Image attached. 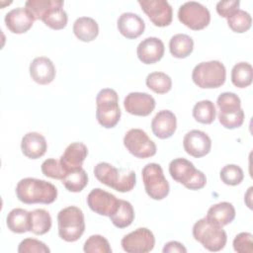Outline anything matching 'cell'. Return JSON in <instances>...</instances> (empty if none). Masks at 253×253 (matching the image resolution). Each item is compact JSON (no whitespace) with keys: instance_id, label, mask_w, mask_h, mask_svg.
I'll list each match as a JSON object with an SVG mask.
<instances>
[{"instance_id":"cell-12","label":"cell","mask_w":253,"mask_h":253,"mask_svg":"<svg viewBox=\"0 0 253 253\" xmlns=\"http://www.w3.org/2000/svg\"><path fill=\"white\" fill-rule=\"evenodd\" d=\"M142 11L156 27L169 26L173 19L171 5L165 0H138Z\"/></svg>"},{"instance_id":"cell-20","label":"cell","mask_w":253,"mask_h":253,"mask_svg":"<svg viewBox=\"0 0 253 253\" xmlns=\"http://www.w3.org/2000/svg\"><path fill=\"white\" fill-rule=\"evenodd\" d=\"M30 75L38 84L46 85L53 81L55 77V67L49 58L39 56L30 64Z\"/></svg>"},{"instance_id":"cell-5","label":"cell","mask_w":253,"mask_h":253,"mask_svg":"<svg viewBox=\"0 0 253 253\" xmlns=\"http://www.w3.org/2000/svg\"><path fill=\"white\" fill-rule=\"evenodd\" d=\"M172 179L189 190H200L207 184L206 175L195 168L194 164L185 158H175L169 164Z\"/></svg>"},{"instance_id":"cell-11","label":"cell","mask_w":253,"mask_h":253,"mask_svg":"<svg viewBox=\"0 0 253 253\" xmlns=\"http://www.w3.org/2000/svg\"><path fill=\"white\" fill-rule=\"evenodd\" d=\"M121 244L127 253H147L154 248L155 237L150 229L139 227L125 235Z\"/></svg>"},{"instance_id":"cell-13","label":"cell","mask_w":253,"mask_h":253,"mask_svg":"<svg viewBox=\"0 0 253 253\" xmlns=\"http://www.w3.org/2000/svg\"><path fill=\"white\" fill-rule=\"evenodd\" d=\"M120 200L113 194L96 188L87 196V205L96 213L104 216H111L117 210Z\"/></svg>"},{"instance_id":"cell-28","label":"cell","mask_w":253,"mask_h":253,"mask_svg":"<svg viewBox=\"0 0 253 253\" xmlns=\"http://www.w3.org/2000/svg\"><path fill=\"white\" fill-rule=\"evenodd\" d=\"M112 223L118 228L129 226L134 219V211L131 204L125 200H120L116 211L110 216Z\"/></svg>"},{"instance_id":"cell-23","label":"cell","mask_w":253,"mask_h":253,"mask_svg":"<svg viewBox=\"0 0 253 253\" xmlns=\"http://www.w3.org/2000/svg\"><path fill=\"white\" fill-rule=\"evenodd\" d=\"M211 222L223 227L235 218V209L228 202H221L211 206L206 216Z\"/></svg>"},{"instance_id":"cell-26","label":"cell","mask_w":253,"mask_h":253,"mask_svg":"<svg viewBox=\"0 0 253 253\" xmlns=\"http://www.w3.org/2000/svg\"><path fill=\"white\" fill-rule=\"evenodd\" d=\"M6 223L8 228L14 233H25L30 231V211L20 208L13 209L7 215Z\"/></svg>"},{"instance_id":"cell-14","label":"cell","mask_w":253,"mask_h":253,"mask_svg":"<svg viewBox=\"0 0 253 253\" xmlns=\"http://www.w3.org/2000/svg\"><path fill=\"white\" fill-rule=\"evenodd\" d=\"M183 146L189 155L195 158H200L211 151V139L205 131L192 129L185 134L183 138Z\"/></svg>"},{"instance_id":"cell-6","label":"cell","mask_w":253,"mask_h":253,"mask_svg":"<svg viewBox=\"0 0 253 253\" xmlns=\"http://www.w3.org/2000/svg\"><path fill=\"white\" fill-rule=\"evenodd\" d=\"M193 236L209 251L216 252L224 248L227 236L222 227L211 222L207 217L201 218L193 226Z\"/></svg>"},{"instance_id":"cell-42","label":"cell","mask_w":253,"mask_h":253,"mask_svg":"<svg viewBox=\"0 0 253 253\" xmlns=\"http://www.w3.org/2000/svg\"><path fill=\"white\" fill-rule=\"evenodd\" d=\"M233 249L238 253L253 252V235L249 232H240L233 239Z\"/></svg>"},{"instance_id":"cell-38","label":"cell","mask_w":253,"mask_h":253,"mask_svg":"<svg viewBox=\"0 0 253 253\" xmlns=\"http://www.w3.org/2000/svg\"><path fill=\"white\" fill-rule=\"evenodd\" d=\"M217 118L220 125L223 127L228 129H234L242 126L245 115H244V111L240 109L237 112H233V113H227V114L218 113Z\"/></svg>"},{"instance_id":"cell-27","label":"cell","mask_w":253,"mask_h":253,"mask_svg":"<svg viewBox=\"0 0 253 253\" xmlns=\"http://www.w3.org/2000/svg\"><path fill=\"white\" fill-rule=\"evenodd\" d=\"M194 49L193 39L185 34L173 36L169 42V50L176 58H186Z\"/></svg>"},{"instance_id":"cell-10","label":"cell","mask_w":253,"mask_h":253,"mask_svg":"<svg viewBox=\"0 0 253 253\" xmlns=\"http://www.w3.org/2000/svg\"><path fill=\"white\" fill-rule=\"evenodd\" d=\"M124 145L126 150L137 158H148L156 154V144L147 133L140 128H130L124 137Z\"/></svg>"},{"instance_id":"cell-43","label":"cell","mask_w":253,"mask_h":253,"mask_svg":"<svg viewBox=\"0 0 253 253\" xmlns=\"http://www.w3.org/2000/svg\"><path fill=\"white\" fill-rule=\"evenodd\" d=\"M240 2L238 0H228V1H219L216 4V12L222 18H228L236 10L239 9Z\"/></svg>"},{"instance_id":"cell-7","label":"cell","mask_w":253,"mask_h":253,"mask_svg":"<svg viewBox=\"0 0 253 253\" xmlns=\"http://www.w3.org/2000/svg\"><path fill=\"white\" fill-rule=\"evenodd\" d=\"M226 78V69L218 60L204 61L195 66L192 79L200 88L212 89L222 86Z\"/></svg>"},{"instance_id":"cell-15","label":"cell","mask_w":253,"mask_h":253,"mask_svg":"<svg viewBox=\"0 0 253 253\" xmlns=\"http://www.w3.org/2000/svg\"><path fill=\"white\" fill-rule=\"evenodd\" d=\"M154 98L142 92H131L124 100V107L126 111L133 116L147 117L155 108Z\"/></svg>"},{"instance_id":"cell-18","label":"cell","mask_w":253,"mask_h":253,"mask_svg":"<svg viewBox=\"0 0 253 253\" xmlns=\"http://www.w3.org/2000/svg\"><path fill=\"white\" fill-rule=\"evenodd\" d=\"M35 22L34 16L28 9L18 7L12 9L5 15L7 29L13 34H24L28 32Z\"/></svg>"},{"instance_id":"cell-16","label":"cell","mask_w":253,"mask_h":253,"mask_svg":"<svg viewBox=\"0 0 253 253\" xmlns=\"http://www.w3.org/2000/svg\"><path fill=\"white\" fill-rule=\"evenodd\" d=\"M165 51L163 42L155 37L146 38L139 42L136 48L138 59L144 64H153L159 61Z\"/></svg>"},{"instance_id":"cell-24","label":"cell","mask_w":253,"mask_h":253,"mask_svg":"<svg viewBox=\"0 0 253 253\" xmlns=\"http://www.w3.org/2000/svg\"><path fill=\"white\" fill-rule=\"evenodd\" d=\"M63 1L54 0L53 5L43 15L42 21L52 30H61L66 27L68 17L63 9Z\"/></svg>"},{"instance_id":"cell-30","label":"cell","mask_w":253,"mask_h":253,"mask_svg":"<svg viewBox=\"0 0 253 253\" xmlns=\"http://www.w3.org/2000/svg\"><path fill=\"white\" fill-rule=\"evenodd\" d=\"M253 80V69L248 62H238L231 70V82L237 88H246Z\"/></svg>"},{"instance_id":"cell-40","label":"cell","mask_w":253,"mask_h":253,"mask_svg":"<svg viewBox=\"0 0 253 253\" xmlns=\"http://www.w3.org/2000/svg\"><path fill=\"white\" fill-rule=\"evenodd\" d=\"M53 3L54 0H29L25 3V8L34 16L35 20H42Z\"/></svg>"},{"instance_id":"cell-37","label":"cell","mask_w":253,"mask_h":253,"mask_svg":"<svg viewBox=\"0 0 253 253\" xmlns=\"http://www.w3.org/2000/svg\"><path fill=\"white\" fill-rule=\"evenodd\" d=\"M83 250L86 253H112L109 241L102 235H91L84 243Z\"/></svg>"},{"instance_id":"cell-35","label":"cell","mask_w":253,"mask_h":253,"mask_svg":"<svg viewBox=\"0 0 253 253\" xmlns=\"http://www.w3.org/2000/svg\"><path fill=\"white\" fill-rule=\"evenodd\" d=\"M216 105L219 110L218 113L227 114L237 112L241 109L240 98L232 92H223L221 93L216 100Z\"/></svg>"},{"instance_id":"cell-19","label":"cell","mask_w":253,"mask_h":253,"mask_svg":"<svg viewBox=\"0 0 253 253\" xmlns=\"http://www.w3.org/2000/svg\"><path fill=\"white\" fill-rule=\"evenodd\" d=\"M177 128V119L174 113L169 110L159 111L151 122L153 134L160 138L166 139L171 137Z\"/></svg>"},{"instance_id":"cell-29","label":"cell","mask_w":253,"mask_h":253,"mask_svg":"<svg viewBox=\"0 0 253 253\" xmlns=\"http://www.w3.org/2000/svg\"><path fill=\"white\" fill-rule=\"evenodd\" d=\"M31 230L37 235H42L51 228V216L49 212L43 209H36L30 211Z\"/></svg>"},{"instance_id":"cell-34","label":"cell","mask_w":253,"mask_h":253,"mask_svg":"<svg viewBox=\"0 0 253 253\" xmlns=\"http://www.w3.org/2000/svg\"><path fill=\"white\" fill-rule=\"evenodd\" d=\"M251 24L252 19L250 14L241 9L236 10L227 18V25L234 33L242 34L247 32L251 28Z\"/></svg>"},{"instance_id":"cell-32","label":"cell","mask_w":253,"mask_h":253,"mask_svg":"<svg viewBox=\"0 0 253 253\" xmlns=\"http://www.w3.org/2000/svg\"><path fill=\"white\" fill-rule=\"evenodd\" d=\"M215 107L210 100H203L195 104L193 108L194 119L201 124L210 125L215 120Z\"/></svg>"},{"instance_id":"cell-17","label":"cell","mask_w":253,"mask_h":253,"mask_svg":"<svg viewBox=\"0 0 253 253\" xmlns=\"http://www.w3.org/2000/svg\"><path fill=\"white\" fill-rule=\"evenodd\" d=\"M88 155V148L82 142H72L60 156L59 162L63 170L68 172L82 168V164Z\"/></svg>"},{"instance_id":"cell-1","label":"cell","mask_w":253,"mask_h":253,"mask_svg":"<svg viewBox=\"0 0 253 253\" xmlns=\"http://www.w3.org/2000/svg\"><path fill=\"white\" fill-rule=\"evenodd\" d=\"M16 195L18 200L24 204L48 205L56 200L57 189L49 182L28 177L18 182Z\"/></svg>"},{"instance_id":"cell-22","label":"cell","mask_w":253,"mask_h":253,"mask_svg":"<svg viewBox=\"0 0 253 253\" xmlns=\"http://www.w3.org/2000/svg\"><path fill=\"white\" fill-rule=\"evenodd\" d=\"M21 149L25 156L31 159H38L44 155L47 143L44 136L39 132L26 133L21 141Z\"/></svg>"},{"instance_id":"cell-21","label":"cell","mask_w":253,"mask_h":253,"mask_svg":"<svg viewBox=\"0 0 253 253\" xmlns=\"http://www.w3.org/2000/svg\"><path fill=\"white\" fill-rule=\"evenodd\" d=\"M119 32L126 39L132 40L141 36L145 30L144 21L134 13H123L117 22Z\"/></svg>"},{"instance_id":"cell-31","label":"cell","mask_w":253,"mask_h":253,"mask_svg":"<svg viewBox=\"0 0 253 253\" xmlns=\"http://www.w3.org/2000/svg\"><path fill=\"white\" fill-rule=\"evenodd\" d=\"M63 186L72 193L81 192L88 184V175L83 168L68 172L61 180Z\"/></svg>"},{"instance_id":"cell-3","label":"cell","mask_w":253,"mask_h":253,"mask_svg":"<svg viewBox=\"0 0 253 253\" xmlns=\"http://www.w3.org/2000/svg\"><path fill=\"white\" fill-rule=\"evenodd\" d=\"M96 106V118L98 123L106 128L115 127L122 116L118 93L111 88L102 89L97 94Z\"/></svg>"},{"instance_id":"cell-9","label":"cell","mask_w":253,"mask_h":253,"mask_svg":"<svg viewBox=\"0 0 253 253\" xmlns=\"http://www.w3.org/2000/svg\"><path fill=\"white\" fill-rule=\"evenodd\" d=\"M179 21L194 31H200L209 26L211 14L208 8L196 1H189L180 6L178 10Z\"/></svg>"},{"instance_id":"cell-8","label":"cell","mask_w":253,"mask_h":253,"mask_svg":"<svg viewBox=\"0 0 253 253\" xmlns=\"http://www.w3.org/2000/svg\"><path fill=\"white\" fill-rule=\"evenodd\" d=\"M141 176L145 192L151 199L160 201L168 196L170 186L164 176L163 169L159 164H146L141 171Z\"/></svg>"},{"instance_id":"cell-39","label":"cell","mask_w":253,"mask_h":253,"mask_svg":"<svg viewBox=\"0 0 253 253\" xmlns=\"http://www.w3.org/2000/svg\"><path fill=\"white\" fill-rule=\"evenodd\" d=\"M41 169L44 176L52 179L62 180L66 175V172L63 170L60 162L54 158L44 160L41 166Z\"/></svg>"},{"instance_id":"cell-41","label":"cell","mask_w":253,"mask_h":253,"mask_svg":"<svg viewBox=\"0 0 253 253\" xmlns=\"http://www.w3.org/2000/svg\"><path fill=\"white\" fill-rule=\"evenodd\" d=\"M19 253H49V248L42 241L35 238H26L18 247Z\"/></svg>"},{"instance_id":"cell-33","label":"cell","mask_w":253,"mask_h":253,"mask_svg":"<svg viewBox=\"0 0 253 253\" xmlns=\"http://www.w3.org/2000/svg\"><path fill=\"white\" fill-rule=\"evenodd\" d=\"M146 86L157 94H166L172 88L171 78L164 72L149 73L145 80Z\"/></svg>"},{"instance_id":"cell-2","label":"cell","mask_w":253,"mask_h":253,"mask_svg":"<svg viewBox=\"0 0 253 253\" xmlns=\"http://www.w3.org/2000/svg\"><path fill=\"white\" fill-rule=\"evenodd\" d=\"M94 175L99 182L120 193L131 191L136 183L134 171L118 169L108 162H100L94 167Z\"/></svg>"},{"instance_id":"cell-4","label":"cell","mask_w":253,"mask_h":253,"mask_svg":"<svg viewBox=\"0 0 253 253\" xmlns=\"http://www.w3.org/2000/svg\"><path fill=\"white\" fill-rule=\"evenodd\" d=\"M58 235L67 242L77 241L85 230V219L81 209L69 206L62 209L57 214Z\"/></svg>"},{"instance_id":"cell-44","label":"cell","mask_w":253,"mask_h":253,"mask_svg":"<svg viewBox=\"0 0 253 253\" xmlns=\"http://www.w3.org/2000/svg\"><path fill=\"white\" fill-rule=\"evenodd\" d=\"M163 253H173V252H179V253H186L187 249L186 247L179 241H169L167 242L163 249Z\"/></svg>"},{"instance_id":"cell-36","label":"cell","mask_w":253,"mask_h":253,"mask_svg":"<svg viewBox=\"0 0 253 253\" xmlns=\"http://www.w3.org/2000/svg\"><path fill=\"white\" fill-rule=\"evenodd\" d=\"M221 181L228 186L239 185L244 179V173L241 167L235 164H227L219 172Z\"/></svg>"},{"instance_id":"cell-25","label":"cell","mask_w":253,"mask_h":253,"mask_svg":"<svg viewBox=\"0 0 253 253\" xmlns=\"http://www.w3.org/2000/svg\"><path fill=\"white\" fill-rule=\"evenodd\" d=\"M73 33L78 40L89 42L98 37L99 26L93 18L80 17L73 24Z\"/></svg>"}]
</instances>
